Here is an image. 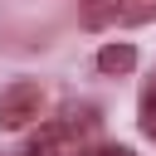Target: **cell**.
<instances>
[{"label":"cell","mask_w":156,"mask_h":156,"mask_svg":"<svg viewBox=\"0 0 156 156\" xmlns=\"http://www.w3.org/2000/svg\"><path fill=\"white\" fill-rule=\"evenodd\" d=\"M98 68L102 73H127V68H136V49L132 44H107V49H98Z\"/></svg>","instance_id":"cell-2"},{"label":"cell","mask_w":156,"mask_h":156,"mask_svg":"<svg viewBox=\"0 0 156 156\" xmlns=\"http://www.w3.org/2000/svg\"><path fill=\"white\" fill-rule=\"evenodd\" d=\"M58 136H63L58 127H44V132L24 146V156H58Z\"/></svg>","instance_id":"cell-4"},{"label":"cell","mask_w":156,"mask_h":156,"mask_svg":"<svg viewBox=\"0 0 156 156\" xmlns=\"http://www.w3.org/2000/svg\"><path fill=\"white\" fill-rule=\"evenodd\" d=\"M141 132H146V136H156V88H146V93H141Z\"/></svg>","instance_id":"cell-6"},{"label":"cell","mask_w":156,"mask_h":156,"mask_svg":"<svg viewBox=\"0 0 156 156\" xmlns=\"http://www.w3.org/2000/svg\"><path fill=\"white\" fill-rule=\"evenodd\" d=\"M107 156H132V151L127 146H107Z\"/></svg>","instance_id":"cell-9"},{"label":"cell","mask_w":156,"mask_h":156,"mask_svg":"<svg viewBox=\"0 0 156 156\" xmlns=\"http://www.w3.org/2000/svg\"><path fill=\"white\" fill-rule=\"evenodd\" d=\"M39 102H44L39 83H10V88L0 93V127H5V132L24 127L29 117H39Z\"/></svg>","instance_id":"cell-1"},{"label":"cell","mask_w":156,"mask_h":156,"mask_svg":"<svg viewBox=\"0 0 156 156\" xmlns=\"http://www.w3.org/2000/svg\"><path fill=\"white\" fill-rule=\"evenodd\" d=\"M88 127H98V112H93V107H83V112H68V122H63L58 132H88Z\"/></svg>","instance_id":"cell-7"},{"label":"cell","mask_w":156,"mask_h":156,"mask_svg":"<svg viewBox=\"0 0 156 156\" xmlns=\"http://www.w3.org/2000/svg\"><path fill=\"white\" fill-rule=\"evenodd\" d=\"M78 156H107V146H83Z\"/></svg>","instance_id":"cell-8"},{"label":"cell","mask_w":156,"mask_h":156,"mask_svg":"<svg viewBox=\"0 0 156 156\" xmlns=\"http://www.w3.org/2000/svg\"><path fill=\"white\" fill-rule=\"evenodd\" d=\"M151 15H156V0H127V5L117 10L122 24H141V20H151Z\"/></svg>","instance_id":"cell-5"},{"label":"cell","mask_w":156,"mask_h":156,"mask_svg":"<svg viewBox=\"0 0 156 156\" xmlns=\"http://www.w3.org/2000/svg\"><path fill=\"white\" fill-rule=\"evenodd\" d=\"M117 10H122V0H83V20L93 29H102L107 20H117Z\"/></svg>","instance_id":"cell-3"}]
</instances>
